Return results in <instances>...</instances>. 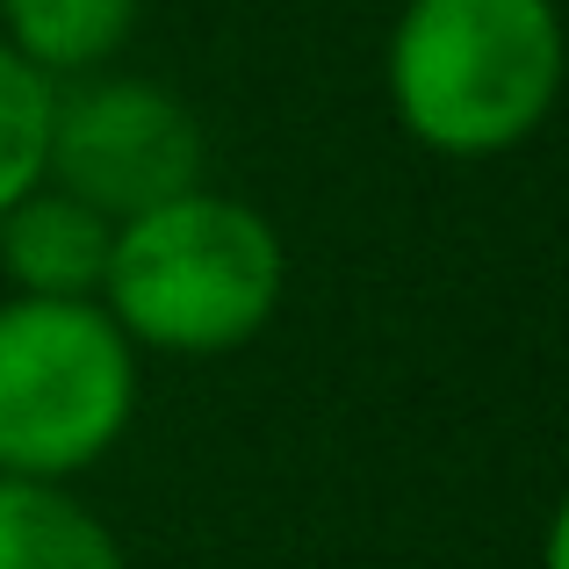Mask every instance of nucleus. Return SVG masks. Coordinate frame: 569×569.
Returning a JSON list of instances; mask_svg holds the SVG:
<instances>
[{
	"label": "nucleus",
	"instance_id": "f257e3e1",
	"mask_svg": "<svg viewBox=\"0 0 569 569\" xmlns=\"http://www.w3.org/2000/svg\"><path fill=\"white\" fill-rule=\"evenodd\" d=\"M562 87L556 0H411L389 37V94L418 144L490 159L548 123Z\"/></svg>",
	"mask_w": 569,
	"mask_h": 569
},
{
	"label": "nucleus",
	"instance_id": "f03ea898",
	"mask_svg": "<svg viewBox=\"0 0 569 569\" xmlns=\"http://www.w3.org/2000/svg\"><path fill=\"white\" fill-rule=\"evenodd\" d=\"M109 325L159 353H231L281 303V238L260 209L194 188L144 217L116 223L109 252Z\"/></svg>",
	"mask_w": 569,
	"mask_h": 569
},
{
	"label": "nucleus",
	"instance_id": "7ed1b4c3",
	"mask_svg": "<svg viewBox=\"0 0 569 569\" xmlns=\"http://www.w3.org/2000/svg\"><path fill=\"white\" fill-rule=\"evenodd\" d=\"M138 403L130 339L101 303H37L14 296L0 310V476L58 483L116 447Z\"/></svg>",
	"mask_w": 569,
	"mask_h": 569
},
{
	"label": "nucleus",
	"instance_id": "20e7f679",
	"mask_svg": "<svg viewBox=\"0 0 569 569\" xmlns=\"http://www.w3.org/2000/svg\"><path fill=\"white\" fill-rule=\"evenodd\" d=\"M72 202L130 223L159 202L202 188V123L152 80H94L51 101V159H43Z\"/></svg>",
	"mask_w": 569,
	"mask_h": 569
},
{
	"label": "nucleus",
	"instance_id": "39448f33",
	"mask_svg": "<svg viewBox=\"0 0 569 569\" xmlns=\"http://www.w3.org/2000/svg\"><path fill=\"white\" fill-rule=\"evenodd\" d=\"M116 223L101 209L72 202L66 188H29L0 217V267L37 303H94L109 281Z\"/></svg>",
	"mask_w": 569,
	"mask_h": 569
},
{
	"label": "nucleus",
	"instance_id": "423d86ee",
	"mask_svg": "<svg viewBox=\"0 0 569 569\" xmlns=\"http://www.w3.org/2000/svg\"><path fill=\"white\" fill-rule=\"evenodd\" d=\"M0 569H123V548L58 483L0 476Z\"/></svg>",
	"mask_w": 569,
	"mask_h": 569
},
{
	"label": "nucleus",
	"instance_id": "0eeeda50",
	"mask_svg": "<svg viewBox=\"0 0 569 569\" xmlns=\"http://www.w3.org/2000/svg\"><path fill=\"white\" fill-rule=\"evenodd\" d=\"M8 14V51L29 72H87L109 51H123L138 0H0Z\"/></svg>",
	"mask_w": 569,
	"mask_h": 569
},
{
	"label": "nucleus",
	"instance_id": "6e6552de",
	"mask_svg": "<svg viewBox=\"0 0 569 569\" xmlns=\"http://www.w3.org/2000/svg\"><path fill=\"white\" fill-rule=\"evenodd\" d=\"M43 159H51V80L0 43V217L29 188H43Z\"/></svg>",
	"mask_w": 569,
	"mask_h": 569
}]
</instances>
